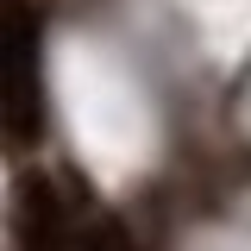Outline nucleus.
Returning <instances> with one entry per match:
<instances>
[{
	"label": "nucleus",
	"mask_w": 251,
	"mask_h": 251,
	"mask_svg": "<svg viewBox=\"0 0 251 251\" xmlns=\"http://www.w3.org/2000/svg\"><path fill=\"white\" fill-rule=\"evenodd\" d=\"M13 245L19 251H82L75 239V220H69V201L57 195L50 176H25L13 188Z\"/></svg>",
	"instance_id": "obj_1"
},
{
	"label": "nucleus",
	"mask_w": 251,
	"mask_h": 251,
	"mask_svg": "<svg viewBox=\"0 0 251 251\" xmlns=\"http://www.w3.org/2000/svg\"><path fill=\"white\" fill-rule=\"evenodd\" d=\"M38 126H44V107H38V25L19 6L13 13V82H6V132L13 145H38Z\"/></svg>",
	"instance_id": "obj_2"
}]
</instances>
